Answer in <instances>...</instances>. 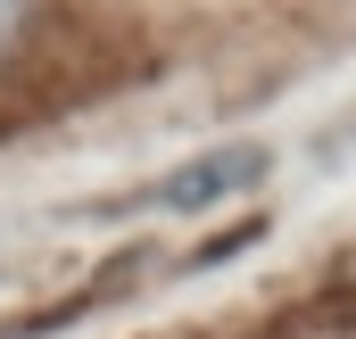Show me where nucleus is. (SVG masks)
<instances>
[{
	"label": "nucleus",
	"mask_w": 356,
	"mask_h": 339,
	"mask_svg": "<svg viewBox=\"0 0 356 339\" xmlns=\"http://www.w3.org/2000/svg\"><path fill=\"white\" fill-rule=\"evenodd\" d=\"M0 25H8V0H0Z\"/></svg>",
	"instance_id": "nucleus-2"
},
{
	"label": "nucleus",
	"mask_w": 356,
	"mask_h": 339,
	"mask_svg": "<svg viewBox=\"0 0 356 339\" xmlns=\"http://www.w3.org/2000/svg\"><path fill=\"white\" fill-rule=\"evenodd\" d=\"M257 182H266V149L257 141H232V149H207V158L175 166L158 182V207L166 215H207V207H224V199H241Z\"/></svg>",
	"instance_id": "nucleus-1"
}]
</instances>
